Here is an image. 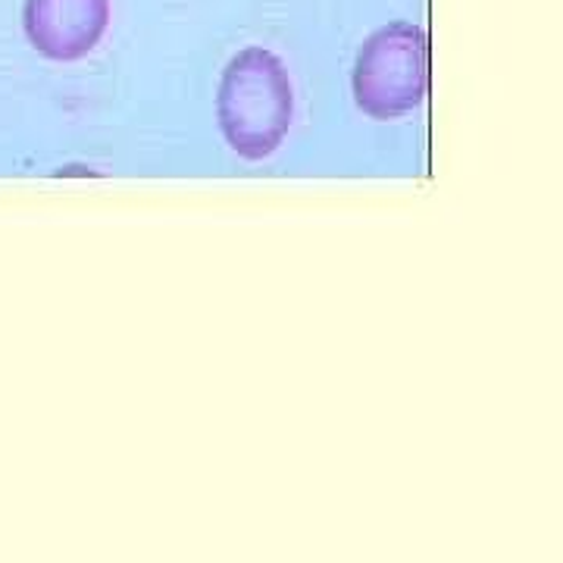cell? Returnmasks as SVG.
Here are the masks:
<instances>
[{"instance_id":"cell-2","label":"cell","mask_w":563,"mask_h":563,"mask_svg":"<svg viewBox=\"0 0 563 563\" xmlns=\"http://www.w3.org/2000/svg\"><path fill=\"white\" fill-rule=\"evenodd\" d=\"M351 91L369 120L395 122L417 113L429 95V38L420 25L398 20L369 32L354 60Z\"/></svg>"},{"instance_id":"cell-3","label":"cell","mask_w":563,"mask_h":563,"mask_svg":"<svg viewBox=\"0 0 563 563\" xmlns=\"http://www.w3.org/2000/svg\"><path fill=\"white\" fill-rule=\"evenodd\" d=\"M113 20L110 0H25L22 32L44 60L79 63L98 51Z\"/></svg>"},{"instance_id":"cell-1","label":"cell","mask_w":563,"mask_h":563,"mask_svg":"<svg viewBox=\"0 0 563 563\" xmlns=\"http://www.w3.org/2000/svg\"><path fill=\"white\" fill-rule=\"evenodd\" d=\"M217 122L242 161H269L295 125V85L279 54L242 47L225 63L217 88Z\"/></svg>"}]
</instances>
